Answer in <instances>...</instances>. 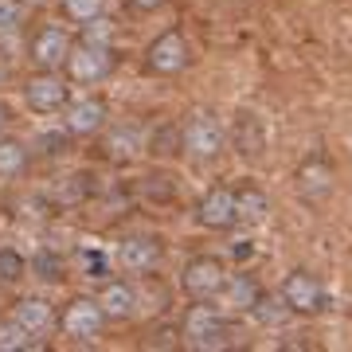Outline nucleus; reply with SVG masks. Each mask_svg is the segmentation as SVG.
<instances>
[{
	"instance_id": "f257e3e1",
	"label": "nucleus",
	"mask_w": 352,
	"mask_h": 352,
	"mask_svg": "<svg viewBox=\"0 0 352 352\" xmlns=\"http://www.w3.org/2000/svg\"><path fill=\"white\" fill-rule=\"evenodd\" d=\"M180 337L196 352H219L227 344H235V325L227 321V309L212 302H196L180 321Z\"/></svg>"
},
{
	"instance_id": "f03ea898",
	"label": "nucleus",
	"mask_w": 352,
	"mask_h": 352,
	"mask_svg": "<svg viewBox=\"0 0 352 352\" xmlns=\"http://www.w3.org/2000/svg\"><path fill=\"white\" fill-rule=\"evenodd\" d=\"M113 47L110 43H90V39H78L71 55L63 63V75L71 78V87H98L113 75Z\"/></svg>"
},
{
	"instance_id": "7ed1b4c3",
	"label": "nucleus",
	"mask_w": 352,
	"mask_h": 352,
	"mask_svg": "<svg viewBox=\"0 0 352 352\" xmlns=\"http://www.w3.org/2000/svg\"><path fill=\"white\" fill-rule=\"evenodd\" d=\"M24 102L32 113H43V118H55L63 113V106L71 102V78L63 71H36V75L24 82Z\"/></svg>"
},
{
	"instance_id": "20e7f679",
	"label": "nucleus",
	"mask_w": 352,
	"mask_h": 352,
	"mask_svg": "<svg viewBox=\"0 0 352 352\" xmlns=\"http://www.w3.org/2000/svg\"><path fill=\"white\" fill-rule=\"evenodd\" d=\"M223 282H227V266L215 254H196L180 270V289L188 294L192 302H215Z\"/></svg>"
},
{
	"instance_id": "39448f33",
	"label": "nucleus",
	"mask_w": 352,
	"mask_h": 352,
	"mask_svg": "<svg viewBox=\"0 0 352 352\" xmlns=\"http://www.w3.org/2000/svg\"><path fill=\"white\" fill-rule=\"evenodd\" d=\"M180 141H184V153L196 157V161H212L215 153L223 149L227 129L219 126V118L212 110H196L188 113V122L180 126Z\"/></svg>"
},
{
	"instance_id": "423d86ee",
	"label": "nucleus",
	"mask_w": 352,
	"mask_h": 352,
	"mask_svg": "<svg viewBox=\"0 0 352 352\" xmlns=\"http://www.w3.org/2000/svg\"><path fill=\"white\" fill-rule=\"evenodd\" d=\"M188 63H192V47H188V39L180 36L176 28L161 32V36L145 47V71H149V75H157V78L180 75Z\"/></svg>"
},
{
	"instance_id": "0eeeda50",
	"label": "nucleus",
	"mask_w": 352,
	"mask_h": 352,
	"mask_svg": "<svg viewBox=\"0 0 352 352\" xmlns=\"http://www.w3.org/2000/svg\"><path fill=\"white\" fill-rule=\"evenodd\" d=\"M110 126V106L102 94H82L63 106V129L71 138H94Z\"/></svg>"
},
{
	"instance_id": "6e6552de",
	"label": "nucleus",
	"mask_w": 352,
	"mask_h": 352,
	"mask_svg": "<svg viewBox=\"0 0 352 352\" xmlns=\"http://www.w3.org/2000/svg\"><path fill=\"white\" fill-rule=\"evenodd\" d=\"M282 298H286V305L294 309V314H325L329 309V289L325 282L317 274H309V270H294V274H286V282H282V289H278Z\"/></svg>"
},
{
	"instance_id": "1a4fd4ad",
	"label": "nucleus",
	"mask_w": 352,
	"mask_h": 352,
	"mask_svg": "<svg viewBox=\"0 0 352 352\" xmlns=\"http://www.w3.org/2000/svg\"><path fill=\"white\" fill-rule=\"evenodd\" d=\"M71 47H75V39L67 36V28L47 24V28H39L36 36H32V43H28V59H32L39 71H63Z\"/></svg>"
},
{
	"instance_id": "9d476101",
	"label": "nucleus",
	"mask_w": 352,
	"mask_h": 352,
	"mask_svg": "<svg viewBox=\"0 0 352 352\" xmlns=\"http://www.w3.org/2000/svg\"><path fill=\"white\" fill-rule=\"evenodd\" d=\"M106 309H102L98 298H75V302H67L63 317H59V325H63L67 337H75V340H94L106 329Z\"/></svg>"
},
{
	"instance_id": "9b49d317",
	"label": "nucleus",
	"mask_w": 352,
	"mask_h": 352,
	"mask_svg": "<svg viewBox=\"0 0 352 352\" xmlns=\"http://www.w3.org/2000/svg\"><path fill=\"white\" fill-rule=\"evenodd\" d=\"M102 153H106V161H113V164H133L149 153V133L138 129V126H129V122L110 126L106 138H102Z\"/></svg>"
},
{
	"instance_id": "f8f14e48",
	"label": "nucleus",
	"mask_w": 352,
	"mask_h": 352,
	"mask_svg": "<svg viewBox=\"0 0 352 352\" xmlns=\"http://www.w3.org/2000/svg\"><path fill=\"white\" fill-rule=\"evenodd\" d=\"M161 258H164V243L157 235H129L118 247V263L129 274H153L161 266Z\"/></svg>"
},
{
	"instance_id": "ddd939ff",
	"label": "nucleus",
	"mask_w": 352,
	"mask_h": 352,
	"mask_svg": "<svg viewBox=\"0 0 352 352\" xmlns=\"http://www.w3.org/2000/svg\"><path fill=\"white\" fill-rule=\"evenodd\" d=\"M196 219L208 231H231V227L239 223V215H235V188L204 192L200 204H196Z\"/></svg>"
},
{
	"instance_id": "4468645a",
	"label": "nucleus",
	"mask_w": 352,
	"mask_h": 352,
	"mask_svg": "<svg viewBox=\"0 0 352 352\" xmlns=\"http://www.w3.org/2000/svg\"><path fill=\"white\" fill-rule=\"evenodd\" d=\"M258 298H263V286H258L251 274H227V282H223V289H219L215 305L227 309V314H251Z\"/></svg>"
},
{
	"instance_id": "2eb2a0df",
	"label": "nucleus",
	"mask_w": 352,
	"mask_h": 352,
	"mask_svg": "<svg viewBox=\"0 0 352 352\" xmlns=\"http://www.w3.org/2000/svg\"><path fill=\"white\" fill-rule=\"evenodd\" d=\"M298 192H302V200H309V204L325 200L329 192H333V164H329L325 157L302 161V168H298Z\"/></svg>"
},
{
	"instance_id": "dca6fc26",
	"label": "nucleus",
	"mask_w": 352,
	"mask_h": 352,
	"mask_svg": "<svg viewBox=\"0 0 352 352\" xmlns=\"http://www.w3.org/2000/svg\"><path fill=\"white\" fill-rule=\"evenodd\" d=\"M98 302H102V309H106L110 321H126V317H133V309H138V289L129 286L126 278H113V282L102 286Z\"/></svg>"
},
{
	"instance_id": "f3484780",
	"label": "nucleus",
	"mask_w": 352,
	"mask_h": 352,
	"mask_svg": "<svg viewBox=\"0 0 352 352\" xmlns=\"http://www.w3.org/2000/svg\"><path fill=\"white\" fill-rule=\"evenodd\" d=\"M12 317L32 333V337H43V333H51V325H55V309H51V302H43V298H20Z\"/></svg>"
},
{
	"instance_id": "a211bd4d",
	"label": "nucleus",
	"mask_w": 352,
	"mask_h": 352,
	"mask_svg": "<svg viewBox=\"0 0 352 352\" xmlns=\"http://www.w3.org/2000/svg\"><path fill=\"white\" fill-rule=\"evenodd\" d=\"M266 212H270V196L258 184H239L235 188V215H239V223H247V227L263 223Z\"/></svg>"
},
{
	"instance_id": "6ab92c4d",
	"label": "nucleus",
	"mask_w": 352,
	"mask_h": 352,
	"mask_svg": "<svg viewBox=\"0 0 352 352\" xmlns=\"http://www.w3.org/2000/svg\"><path fill=\"white\" fill-rule=\"evenodd\" d=\"M266 145V129L263 122L254 118V113H235V149L243 153V157H258Z\"/></svg>"
},
{
	"instance_id": "aec40b11",
	"label": "nucleus",
	"mask_w": 352,
	"mask_h": 352,
	"mask_svg": "<svg viewBox=\"0 0 352 352\" xmlns=\"http://www.w3.org/2000/svg\"><path fill=\"white\" fill-rule=\"evenodd\" d=\"M28 168V145L20 138H0V180H16Z\"/></svg>"
},
{
	"instance_id": "412c9836",
	"label": "nucleus",
	"mask_w": 352,
	"mask_h": 352,
	"mask_svg": "<svg viewBox=\"0 0 352 352\" xmlns=\"http://www.w3.org/2000/svg\"><path fill=\"white\" fill-rule=\"evenodd\" d=\"M251 317L258 321V325H282L286 317H294V309L286 305V298H282V294H274V298H266V294H263V298L254 302Z\"/></svg>"
},
{
	"instance_id": "4be33fe9",
	"label": "nucleus",
	"mask_w": 352,
	"mask_h": 352,
	"mask_svg": "<svg viewBox=\"0 0 352 352\" xmlns=\"http://www.w3.org/2000/svg\"><path fill=\"white\" fill-rule=\"evenodd\" d=\"M28 349H36V337L16 317L12 321H0V352H28Z\"/></svg>"
},
{
	"instance_id": "5701e85b",
	"label": "nucleus",
	"mask_w": 352,
	"mask_h": 352,
	"mask_svg": "<svg viewBox=\"0 0 352 352\" xmlns=\"http://www.w3.org/2000/svg\"><path fill=\"white\" fill-rule=\"evenodd\" d=\"M59 8H63L67 20H75V24H90V20H102L106 0H59Z\"/></svg>"
},
{
	"instance_id": "b1692460",
	"label": "nucleus",
	"mask_w": 352,
	"mask_h": 352,
	"mask_svg": "<svg viewBox=\"0 0 352 352\" xmlns=\"http://www.w3.org/2000/svg\"><path fill=\"white\" fill-rule=\"evenodd\" d=\"M28 274V258L12 247H0V282H20Z\"/></svg>"
},
{
	"instance_id": "393cba45",
	"label": "nucleus",
	"mask_w": 352,
	"mask_h": 352,
	"mask_svg": "<svg viewBox=\"0 0 352 352\" xmlns=\"http://www.w3.org/2000/svg\"><path fill=\"white\" fill-rule=\"evenodd\" d=\"M28 270H36L43 282H59L63 278V258L59 254H51V251H39L32 263H28Z\"/></svg>"
},
{
	"instance_id": "a878e982",
	"label": "nucleus",
	"mask_w": 352,
	"mask_h": 352,
	"mask_svg": "<svg viewBox=\"0 0 352 352\" xmlns=\"http://www.w3.org/2000/svg\"><path fill=\"white\" fill-rule=\"evenodd\" d=\"M149 149L161 153V157H173V153H184V141H180V129L176 126H164L157 138H149Z\"/></svg>"
},
{
	"instance_id": "bb28decb",
	"label": "nucleus",
	"mask_w": 352,
	"mask_h": 352,
	"mask_svg": "<svg viewBox=\"0 0 352 352\" xmlns=\"http://www.w3.org/2000/svg\"><path fill=\"white\" fill-rule=\"evenodd\" d=\"M24 24V0H0V36Z\"/></svg>"
},
{
	"instance_id": "cd10ccee",
	"label": "nucleus",
	"mask_w": 352,
	"mask_h": 352,
	"mask_svg": "<svg viewBox=\"0 0 352 352\" xmlns=\"http://www.w3.org/2000/svg\"><path fill=\"white\" fill-rule=\"evenodd\" d=\"M164 4H168V0H126V8L133 16H153V12H161Z\"/></svg>"
},
{
	"instance_id": "c85d7f7f",
	"label": "nucleus",
	"mask_w": 352,
	"mask_h": 352,
	"mask_svg": "<svg viewBox=\"0 0 352 352\" xmlns=\"http://www.w3.org/2000/svg\"><path fill=\"white\" fill-rule=\"evenodd\" d=\"M8 126H12V110H8V106H4V102H0V138H4V133H8Z\"/></svg>"
}]
</instances>
